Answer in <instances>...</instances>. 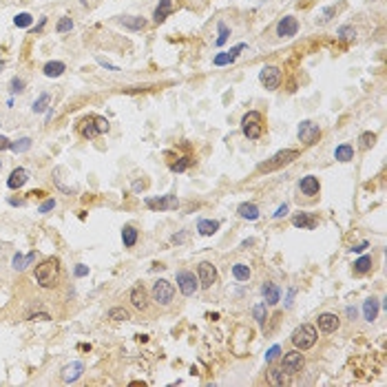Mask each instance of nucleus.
<instances>
[{
  "instance_id": "56",
  "label": "nucleus",
  "mask_w": 387,
  "mask_h": 387,
  "mask_svg": "<svg viewBox=\"0 0 387 387\" xmlns=\"http://www.w3.org/2000/svg\"><path fill=\"white\" fill-rule=\"evenodd\" d=\"M0 168H3V162H0Z\"/></svg>"
},
{
  "instance_id": "12",
  "label": "nucleus",
  "mask_w": 387,
  "mask_h": 387,
  "mask_svg": "<svg viewBox=\"0 0 387 387\" xmlns=\"http://www.w3.org/2000/svg\"><path fill=\"white\" fill-rule=\"evenodd\" d=\"M146 206L153 211H175L179 206V200L175 195H164V197H148Z\"/></svg>"
},
{
  "instance_id": "48",
  "label": "nucleus",
  "mask_w": 387,
  "mask_h": 387,
  "mask_svg": "<svg viewBox=\"0 0 387 387\" xmlns=\"http://www.w3.org/2000/svg\"><path fill=\"white\" fill-rule=\"evenodd\" d=\"M73 275H75V277H87V275H89V268H87V266H75Z\"/></svg>"
},
{
  "instance_id": "18",
  "label": "nucleus",
  "mask_w": 387,
  "mask_h": 387,
  "mask_svg": "<svg viewBox=\"0 0 387 387\" xmlns=\"http://www.w3.org/2000/svg\"><path fill=\"white\" fill-rule=\"evenodd\" d=\"M82 372H84V363L75 361V363L67 365V367L62 369V380H64V383H75V380L82 376Z\"/></svg>"
},
{
  "instance_id": "4",
  "label": "nucleus",
  "mask_w": 387,
  "mask_h": 387,
  "mask_svg": "<svg viewBox=\"0 0 387 387\" xmlns=\"http://www.w3.org/2000/svg\"><path fill=\"white\" fill-rule=\"evenodd\" d=\"M241 131L248 139H259L263 135V115L259 111H248L241 117Z\"/></svg>"
},
{
  "instance_id": "13",
  "label": "nucleus",
  "mask_w": 387,
  "mask_h": 387,
  "mask_svg": "<svg viewBox=\"0 0 387 387\" xmlns=\"http://www.w3.org/2000/svg\"><path fill=\"white\" fill-rule=\"evenodd\" d=\"M297 31H299V20L294 16H286V18L279 20V25H277L279 38H292V36H297Z\"/></svg>"
},
{
  "instance_id": "23",
  "label": "nucleus",
  "mask_w": 387,
  "mask_h": 387,
  "mask_svg": "<svg viewBox=\"0 0 387 387\" xmlns=\"http://www.w3.org/2000/svg\"><path fill=\"white\" fill-rule=\"evenodd\" d=\"M237 213H239L241 219H248V222H255V219H259V208H257L255 204H250V202L239 204Z\"/></svg>"
},
{
  "instance_id": "21",
  "label": "nucleus",
  "mask_w": 387,
  "mask_h": 387,
  "mask_svg": "<svg viewBox=\"0 0 387 387\" xmlns=\"http://www.w3.org/2000/svg\"><path fill=\"white\" fill-rule=\"evenodd\" d=\"M334 159H336V162H343V164H345V162H352V159H354V146H352V144H338V146L334 148Z\"/></svg>"
},
{
  "instance_id": "38",
  "label": "nucleus",
  "mask_w": 387,
  "mask_h": 387,
  "mask_svg": "<svg viewBox=\"0 0 387 387\" xmlns=\"http://www.w3.org/2000/svg\"><path fill=\"white\" fill-rule=\"evenodd\" d=\"M190 164H195V159H192V157H188V155H186V157H181L179 162L170 164V170H173V173H181V170H186Z\"/></svg>"
},
{
  "instance_id": "32",
  "label": "nucleus",
  "mask_w": 387,
  "mask_h": 387,
  "mask_svg": "<svg viewBox=\"0 0 387 387\" xmlns=\"http://www.w3.org/2000/svg\"><path fill=\"white\" fill-rule=\"evenodd\" d=\"M233 275L237 281H248L250 279V268L246 266V263H235L233 266Z\"/></svg>"
},
{
  "instance_id": "40",
  "label": "nucleus",
  "mask_w": 387,
  "mask_h": 387,
  "mask_svg": "<svg viewBox=\"0 0 387 387\" xmlns=\"http://www.w3.org/2000/svg\"><path fill=\"white\" fill-rule=\"evenodd\" d=\"M71 29H73V20L71 18H67V16H64V18L58 20V25H56L58 34H67V31H71Z\"/></svg>"
},
{
  "instance_id": "17",
  "label": "nucleus",
  "mask_w": 387,
  "mask_h": 387,
  "mask_svg": "<svg viewBox=\"0 0 387 387\" xmlns=\"http://www.w3.org/2000/svg\"><path fill=\"white\" fill-rule=\"evenodd\" d=\"M316 323H319V330H321V332H327V334H330V332H336V330H338L341 321H338V316H336V314L323 312V314H319Z\"/></svg>"
},
{
  "instance_id": "20",
  "label": "nucleus",
  "mask_w": 387,
  "mask_h": 387,
  "mask_svg": "<svg viewBox=\"0 0 387 387\" xmlns=\"http://www.w3.org/2000/svg\"><path fill=\"white\" fill-rule=\"evenodd\" d=\"M170 14H173V0H159V5L155 7L153 18H155V23H164Z\"/></svg>"
},
{
  "instance_id": "10",
  "label": "nucleus",
  "mask_w": 387,
  "mask_h": 387,
  "mask_svg": "<svg viewBox=\"0 0 387 387\" xmlns=\"http://www.w3.org/2000/svg\"><path fill=\"white\" fill-rule=\"evenodd\" d=\"M299 139L303 144H308V146H312V144H316V139L321 137V128L316 126V124H312L310 120H303L299 124Z\"/></svg>"
},
{
  "instance_id": "41",
  "label": "nucleus",
  "mask_w": 387,
  "mask_h": 387,
  "mask_svg": "<svg viewBox=\"0 0 387 387\" xmlns=\"http://www.w3.org/2000/svg\"><path fill=\"white\" fill-rule=\"evenodd\" d=\"M95 126H98V133H100V135L109 133V128H111L109 120H106V117H102V115H95Z\"/></svg>"
},
{
  "instance_id": "39",
  "label": "nucleus",
  "mask_w": 387,
  "mask_h": 387,
  "mask_svg": "<svg viewBox=\"0 0 387 387\" xmlns=\"http://www.w3.org/2000/svg\"><path fill=\"white\" fill-rule=\"evenodd\" d=\"M49 100H51V98H49V93H42L40 98L34 102V113H42V111H45L47 106H49Z\"/></svg>"
},
{
  "instance_id": "34",
  "label": "nucleus",
  "mask_w": 387,
  "mask_h": 387,
  "mask_svg": "<svg viewBox=\"0 0 387 387\" xmlns=\"http://www.w3.org/2000/svg\"><path fill=\"white\" fill-rule=\"evenodd\" d=\"M358 146H361L363 150H369L376 144V133H372V131H365V133H361V137H358Z\"/></svg>"
},
{
  "instance_id": "52",
  "label": "nucleus",
  "mask_w": 387,
  "mask_h": 387,
  "mask_svg": "<svg viewBox=\"0 0 387 387\" xmlns=\"http://www.w3.org/2000/svg\"><path fill=\"white\" fill-rule=\"evenodd\" d=\"M367 241H363V244H358V246H352V252H363L365 248H367Z\"/></svg>"
},
{
  "instance_id": "36",
  "label": "nucleus",
  "mask_w": 387,
  "mask_h": 387,
  "mask_svg": "<svg viewBox=\"0 0 387 387\" xmlns=\"http://www.w3.org/2000/svg\"><path fill=\"white\" fill-rule=\"evenodd\" d=\"M109 319H113V321H128V319H131V314H128V310H124V308H111L109 310Z\"/></svg>"
},
{
  "instance_id": "44",
  "label": "nucleus",
  "mask_w": 387,
  "mask_h": 387,
  "mask_svg": "<svg viewBox=\"0 0 387 387\" xmlns=\"http://www.w3.org/2000/svg\"><path fill=\"white\" fill-rule=\"evenodd\" d=\"M14 23H16V27H29L31 23H34V18H31L29 14H18Z\"/></svg>"
},
{
  "instance_id": "5",
  "label": "nucleus",
  "mask_w": 387,
  "mask_h": 387,
  "mask_svg": "<svg viewBox=\"0 0 387 387\" xmlns=\"http://www.w3.org/2000/svg\"><path fill=\"white\" fill-rule=\"evenodd\" d=\"M150 297L157 305H170V301L175 297V286L170 281H166V279H157V281L153 283V290H150Z\"/></svg>"
},
{
  "instance_id": "9",
  "label": "nucleus",
  "mask_w": 387,
  "mask_h": 387,
  "mask_svg": "<svg viewBox=\"0 0 387 387\" xmlns=\"http://www.w3.org/2000/svg\"><path fill=\"white\" fill-rule=\"evenodd\" d=\"M259 80H261V84L266 89L275 91V89H279V84H281L283 73H281V69L279 67H263L261 73H259Z\"/></svg>"
},
{
  "instance_id": "22",
  "label": "nucleus",
  "mask_w": 387,
  "mask_h": 387,
  "mask_svg": "<svg viewBox=\"0 0 387 387\" xmlns=\"http://www.w3.org/2000/svg\"><path fill=\"white\" fill-rule=\"evenodd\" d=\"M292 226H297V228H305V230H312L316 226V217H312L310 213H299L292 217Z\"/></svg>"
},
{
  "instance_id": "42",
  "label": "nucleus",
  "mask_w": 387,
  "mask_h": 387,
  "mask_svg": "<svg viewBox=\"0 0 387 387\" xmlns=\"http://www.w3.org/2000/svg\"><path fill=\"white\" fill-rule=\"evenodd\" d=\"M354 36H356V31H354V27H350V25H343L341 29H338V38H341V40H352Z\"/></svg>"
},
{
  "instance_id": "1",
  "label": "nucleus",
  "mask_w": 387,
  "mask_h": 387,
  "mask_svg": "<svg viewBox=\"0 0 387 387\" xmlns=\"http://www.w3.org/2000/svg\"><path fill=\"white\" fill-rule=\"evenodd\" d=\"M34 279H36V283H38V286H40V288H45V290L56 288L58 283H60V279H62V268H60V261H58L56 257H49V259H45V261L40 263V266L36 268Z\"/></svg>"
},
{
  "instance_id": "26",
  "label": "nucleus",
  "mask_w": 387,
  "mask_h": 387,
  "mask_svg": "<svg viewBox=\"0 0 387 387\" xmlns=\"http://www.w3.org/2000/svg\"><path fill=\"white\" fill-rule=\"evenodd\" d=\"M197 230H200V235L204 237H211L219 230V222H215V219H200L197 222Z\"/></svg>"
},
{
  "instance_id": "19",
  "label": "nucleus",
  "mask_w": 387,
  "mask_h": 387,
  "mask_svg": "<svg viewBox=\"0 0 387 387\" xmlns=\"http://www.w3.org/2000/svg\"><path fill=\"white\" fill-rule=\"evenodd\" d=\"M27 179H29V173H27L25 168H14L12 175H9V179H7V186L12 188V190H18V188H23L27 184Z\"/></svg>"
},
{
  "instance_id": "31",
  "label": "nucleus",
  "mask_w": 387,
  "mask_h": 387,
  "mask_svg": "<svg viewBox=\"0 0 387 387\" xmlns=\"http://www.w3.org/2000/svg\"><path fill=\"white\" fill-rule=\"evenodd\" d=\"M268 376H270V380L275 385H288L290 383V378L286 376V372H283V369H279V367H270V369H268Z\"/></svg>"
},
{
  "instance_id": "28",
  "label": "nucleus",
  "mask_w": 387,
  "mask_h": 387,
  "mask_svg": "<svg viewBox=\"0 0 387 387\" xmlns=\"http://www.w3.org/2000/svg\"><path fill=\"white\" fill-rule=\"evenodd\" d=\"M372 257L369 255H363V257H358L356 261H354V275H365V272H369L372 270Z\"/></svg>"
},
{
  "instance_id": "51",
  "label": "nucleus",
  "mask_w": 387,
  "mask_h": 387,
  "mask_svg": "<svg viewBox=\"0 0 387 387\" xmlns=\"http://www.w3.org/2000/svg\"><path fill=\"white\" fill-rule=\"evenodd\" d=\"M9 146H12V142H9L5 135H0V150H7Z\"/></svg>"
},
{
  "instance_id": "53",
  "label": "nucleus",
  "mask_w": 387,
  "mask_h": 387,
  "mask_svg": "<svg viewBox=\"0 0 387 387\" xmlns=\"http://www.w3.org/2000/svg\"><path fill=\"white\" fill-rule=\"evenodd\" d=\"M345 312H347V316H350V319L354 321V319H356V312H358V310H356V308H352V305H350V308H347Z\"/></svg>"
},
{
  "instance_id": "27",
  "label": "nucleus",
  "mask_w": 387,
  "mask_h": 387,
  "mask_svg": "<svg viewBox=\"0 0 387 387\" xmlns=\"http://www.w3.org/2000/svg\"><path fill=\"white\" fill-rule=\"evenodd\" d=\"M363 316H365V321H369V323L376 321V316H378V301L374 297L363 303Z\"/></svg>"
},
{
  "instance_id": "43",
  "label": "nucleus",
  "mask_w": 387,
  "mask_h": 387,
  "mask_svg": "<svg viewBox=\"0 0 387 387\" xmlns=\"http://www.w3.org/2000/svg\"><path fill=\"white\" fill-rule=\"evenodd\" d=\"M12 266H14V270H25V268H27V259L20 255V252H16L14 259H12Z\"/></svg>"
},
{
  "instance_id": "55",
  "label": "nucleus",
  "mask_w": 387,
  "mask_h": 387,
  "mask_svg": "<svg viewBox=\"0 0 387 387\" xmlns=\"http://www.w3.org/2000/svg\"><path fill=\"white\" fill-rule=\"evenodd\" d=\"M9 204H12V206H23V200H9Z\"/></svg>"
},
{
  "instance_id": "50",
  "label": "nucleus",
  "mask_w": 387,
  "mask_h": 387,
  "mask_svg": "<svg viewBox=\"0 0 387 387\" xmlns=\"http://www.w3.org/2000/svg\"><path fill=\"white\" fill-rule=\"evenodd\" d=\"M31 319H34V321H49L51 316L47 312H38V314H31Z\"/></svg>"
},
{
  "instance_id": "37",
  "label": "nucleus",
  "mask_w": 387,
  "mask_h": 387,
  "mask_svg": "<svg viewBox=\"0 0 387 387\" xmlns=\"http://www.w3.org/2000/svg\"><path fill=\"white\" fill-rule=\"evenodd\" d=\"M217 29H219V38L215 40V45H217V47H224V45H226V40H228V36H230V29H228V25H226V23H219V25H217Z\"/></svg>"
},
{
  "instance_id": "33",
  "label": "nucleus",
  "mask_w": 387,
  "mask_h": 387,
  "mask_svg": "<svg viewBox=\"0 0 387 387\" xmlns=\"http://www.w3.org/2000/svg\"><path fill=\"white\" fill-rule=\"evenodd\" d=\"M252 316H255L257 323H259L261 327L266 325V319H268V308H266V303H257L255 308H252Z\"/></svg>"
},
{
  "instance_id": "3",
  "label": "nucleus",
  "mask_w": 387,
  "mask_h": 387,
  "mask_svg": "<svg viewBox=\"0 0 387 387\" xmlns=\"http://www.w3.org/2000/svg\"><path fill=\"white\" fill-rule=\"evenodd\" d=\"M297 157H299V150L283 148V150H279V153L272 155L270 159H266L263 164L257 166V170H259V173H272V170H277V168H281V166H288L290 162H294Z\"/></svg>"
},
{
  "instance_id": "11",
  "label": "nucleus",
  "mask_w": 387,
  "mask_h": 387,
  "mask_svg": "<svg viewBox=\"0 0 387 387\" xmlns=\"http://www.w3.org/2000/svg\"><path fill=\"white\" fill-rule=\"evenodd\" d=\"M128 301H131V305H133L135 310H139V312H146L148 305H150L148 292H146V288H144L142 283H137V286L131 290V294H128Z\"/></svg>"
},
{
  "instance_id": "2",
  "label": "nucleus",
  "mask_w": 387,
  "mask_h": 387,
  "mask_svg": "<svg viewBox=\"0 0 387 387\" xmlns=\"http://www.w3.org/2000/svg\"><path fill=\"white\" fill-rule=\"evenodd\" d=\"M316 338H319V332H316L314 325L301 323L299 327H294V332H292V336H290V341H292V345L297 347V350L305 352V350H310V347H314Z\"/></svg>"
},
{
  "instance_id": "7",
  "label": "nucleus",
  "mask_w": 387,
  "mask_h": 387,
  "mask_svg": "<svg viewBox=\"0 0 387 387\" xmlns=\"http://www.w3.org/2000/svg\"><path fill=\"white\" fill-rule=\"evenodd\" d=\"M177 288H179V292L184 297H192L197 292V288H200V279L188 270H179L177 272Z\"/></svg>"
},
{
  "instance_id": "46",
  "label": "nucleus",
  "mask_w": 387,
  "mask_h": 387,
  "mask_svg": "<svg viewBox=\"0 0 387 387\" xmlns=\"http://www.w3.org/2000/svg\"><path fill=\"white\" fill-rule=\"evenodd\" d=\"M25 91V80L23 78H14L12 80V93H20Z\"/></svg>"
},
{
  "instance_id": "25",
  "label": "nucleus",
  "mask_w": 387,
  "mask_h": 387,
  "mask_svg": "<svg viewBox=\"0 0 387 387\" xmlns=\"http://www.w3.org/2000/svg\"><path fill=\"white\" fill-rule=\"evenodd\" d=\"M120 23L124 29H131V31H142L146 29V20L139 18V16H124V18H120Z\"/></svg>"
},
{
  "instance_id": "45",
  "label": "nucleus",
  "mask_w": 387,
  "mask_h": 387,
  "mask_svg": "<svg viewBox=\"0 0 387 387\" xmlns=\"http://www.w3.org/2000/svg\"><path fill=\"white\" fill-rule=\"evenodd\" d=\"M279 354H281V347H279V345H272L270 350L266 352V363H272V361H275V358L279 356Z\"/></svg>"
},
{
  "instance_id": "15",
  "label": "nucleus",
  "mask_w": 387,
  "mask_h": 387,
  "mask_svg": "<svg viewBox=\"0 0 387 387\" xmlns=\"http://www.w3.org/2000/svg\"><path fill=\"white\" fill-rule=\"evenodd\" d=\"M244 49H246V45H237V47H233L230 51L217 53V56L213 58V64H215V67H226V64H233L235 60H237L239 51H244Z\"/></svg>"
},
{
  "instance_id": "54",
  "label": "nucleus",
  "mask_w": 387,
  "mask_h": 387,
  "mask_svg": "<svg viewBox=\"0 0 387 387\" xmlns=\"http://www.w3.org/2000/svg\"><path fill=\"white\" fill-rule=\"evenodd\" d=\"M292 297H294V290H290V292H288V301H286V305H288V308L292 305Z\"/></svg>"
},
{
  "instance_id": "24",
  "label": "nucleus",
  "mask_w": 387,
  "mask_h": 387,
  "mask_svg": "<svg viewBox=\"0 0 387 387\" xmlns=\"http://www.w3.org/2000/svg\"><path fill=\"white\" fill-rule=\"evenodd\" d=\"M261 294L266 297V303H268V305H277L279 299H281V290H279L275 283H266V286L261 288Z\"/></svg>"
},
{
  "instance_id": "6",
  "label": "nucleus",
  "mask_w": 387,
  "mask_h": 387,
  "mask_svg": "<svg viewBox=\"0 0 387 387\" xmlns=\"http://www.w3.org/2000/svg\"><path fill=\"white\" fill-rule=\"evenodd\" d=\"M303 365H305V356L301 354V350H290L283 354V358H281V369L286 372L288 376H294V374H299L301 369H303Z\"/></svg>"
},
{
  "instance_id": "29",
  "label": "nucleus",
  "mask_w": 387,
  "mask_h": 387,
  "mask_svg": "<svg viewBox=\"0 0 387 387\" xmlns=\"http://www.w3.org/2000/svg\"><path fill=\"white\" fill-rule=\"evenodd\" d=\"M42 71H45L47 78H60V75L67 71V67H64V62H58V60H56V62H47Z\"/></svg>"
},
{
  "instance_id": "35",
  "label": "nucleus",
  "mask_w": 387,
  "mask_h": 387,
  "mask_svg": "<svg viewBox=\"0 0 387 387\" xmlns=\"http://www.w3.org/2000/svg\"><path fill=\"white\" fill-rule=\"evenodd\" d=\"M14 150V153H27V150L31 148V139L29 137H20V139H16V142H12V146H9Z\"/></svg>"
},
{
  "instance_id": "47",
  "label": "nucleus",
  "mask_w": 387,
  "mask_h": 387,
  "mask_svg": "<svg viewBox=\"0 0 387 387\" xmlns=\"http://www.w3.org/2000/svg\"><path fill=\"white\" fill-rule=\"evenodd\" d=\"M53 208H56V200H47L40 208H38V213H49V211H53Z\"/></svg>"
},
{
  "instance_id": "30",
  "label": "nucleus",
  "mask_w": 387,
  "mask_h": 387,
  "mask_svg": "<svg viewBox=\"0 0 387 387\" xmlns=\"http://www.w3.org/2000/svg\"><path fill=\"white\" fill-rule=\"evenodd\" d=\"M122 241H124L126 248H133V246L137 244V230H135V226H124V228H122Z\"/></svg>"
},
{
  "instance_id": "49",
  "label": "nucleus",
  "mask_w": 387,
  "mask_h": 387,
  "mask_svg": "<svg viewBox=\"0 0 387 387\" xmlns=\"http://www.w3.org/2000/svg\"><path fill=\"white\" fill-rule=\"evenodd\" d=\"M286 215H288V204H283V206H279V208H277L275 219H281V217H286Z\"/></svg>"
},
{
  "instance_id": "16",
  "label": "nucleus",
  "mask_w": 387,
  "mask_h": 387,
  "mask_svg": "<svg viewBox=\"0 0 387 387\" xmlns=\"http://www.w3.org/2000/svg\"><path fill=\"white\" fill-rule=\"evenodd\" d=\"M299 190L303 192V195H308V197H316L321 192V184H319V177H314V175H308V177H303V179L299 181Z\"/></svg>"
},
{
  "instance_id": "14",
  "label": "nucleus",
  "mask_w": 387,
  "mask_h": 387,
  "mask_svg": "<svg viewBox=\"0 0 387 387\" xmlns=\"http://www.w3.org/2000/svg\"><path fill=\"white\" fill-rule=\"evenodd\" d=\"M78 135L82 139H93L98 137V126H95V115H87L78 122Z\"/></svg>"
},
{
  "instance_id": "8",
  "label": "nucleus",
  "mask_w": 387,
  "mask_h": 387,
  "mask_svg": "<svg viewBox=\"0 0 387 387\" xmlns=\"http://www.w3.org/2000/svg\"><path fill=\"white\" fill-rule=\"evenodd\" d=\"M217 268L213 266L211 261H202L200 266H197V279H200V288L208 290L213 288L215 283H217Z\"/></svg>"
}]
</instances>
